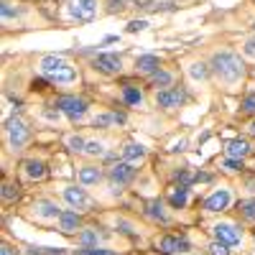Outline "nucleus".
<instances>
[{"mask_svg": "<svg viewBox=\"0 0 255 255\" xmlns=\"http://www.w3.org/2000/svg\"><path fill=\"white\" fill-rule=\"evenodd\" d=\"M31 138V130H28V125L23 120H10L8 123V140L13 148H23Z\"/></svg>", "mask_w": 255, "mask_h": 255, "instance_id": "nucleus-8", "label": "nucleus"}, {"mask_svg": "<svg viewBox=\"0 0 255 255\" xmlns=\"http://www.w3.org/2000/svg\"><path fill=\"white\" fill-rule=\"evenodd\" d=\"M230 199H232L230 189H217L215 194L204 202V209H207V212H222V209L230 207Z\"/></svg>", "mask_w": 255, "mask_h": 255, "instance_id": "nucleus-10", "label": "nucleus"}, {"mask_svg": "<svg viewBox=\"0 0 255 255\" xmlns=\"http://www.w3.org/2000/svg\"><path fill=\"white\" fill-rule=\"evenodd\" d=\"M23 171H26V176H28V179L41 181V179L46 176V166L41 163V161H26V163H23Z\"/></svg>", "mask_w": 255, "mask_h": 255, "instance_id": "nucleus-19", "label": "nucleus"}, {"mask_svg": "<svg viewBox=\"0 0 255 255\" xmlns=\"http://www.w3.org/2000/svg\"><path fill=\"white\" fill-rule=\"evenodd\" d=\"M33 212H36V217H41V220H56V217H61V209L54 202H49V199H38L33 204Z\"/></svg>", "mask_w": 255, "mask_h": 255, "instance_id": "nucleus-12", "label": "nucleus"}, {"mask_svg": "<svg viewBox=\"0 0 255 255\" xmlns=\"http://www.w3.org/2000/svg\"><path fill=\"white\" fill-rule=\"evenodd\" d=\"M176 179L181 181V186H186V184L191 181V174H189V171H181V174H176Z\"/></svg>", "mask_w": 255, "mask_h": 255, "instance_id": "nucleus-39", "label": "nucleus"}, {"mask_svg": "<svg viewBox=\"0 0 255 255\" xmlns=\"http://www.w3.org/2000/svg\"><path fill=\"white\" fill-rule=\"evenodd\" d=\"M186 250H189V240L186 238H179V250L176 253H186Z\"/></svg>", "mask_w": 255, "mask_h": 255, "instance_id": "nucleus-40", "label": "nucleus"}, {"mask_svg": "<svg viewBox=\"0 0 255 255\" xmlns=\"http://www.w3.org/2000/svg\"><path fill=\"white\" fill-rule=\"evenodd\" d=\"M171 82H174V77L168 74V72H163V69H158L156 74H151V84H153V87L168 90V87H171Z\"/></svg>", "mask_w": 255, "mask_h": 255, "instance_id": "nucleus-20", "label": "nucleus"}, {"mask_svg": "<svg viewBox=\"0 0 255 255\" xmlns=\"http://www.w3.org/2000/svg\"><path fill=\"white\" fill-rule=\"evenodd\" d=\"M145 215L151 217L153 222H161V225H166V222H168L166 212H163V204H161L158 199H151V202L145 204Z\"/></svg>", "mask_w": 255, "mask_h": 255, "instance_id": "nucleus-16", "label": "nucleus"}, {"mask_svg": "<svg viewBox=\"0 0 255 255\" xmlns=\"http://www.w3.org/2000/svg\"><path fill=\"white\" fill-rule=\"evenodd\" d=\"M0 255H15V250L10 245H3V253H0Z\"/></svg>", "mask_w": 255, "mask_h": 255, "instance_id": "nucleus-42", "label": "nucleus"}, {"mask_svg": "<svg viewBox=\"0 0 255 255\" xmlns=\"http://www.w3.org/2000/svg\"><path fill=\"white\" fill-rule=\"evenodd\" d=\"M123 158H125L128 163L143 161V158H145V148H143L140 143H128V145L123 148Z\"/></svg>", "mask_w": 255, "mask_h": 255, "instance_id": "nucleus-17", "label": "nucleus"}, {"mask_svg": "<svg viewBox=\"0 0 255 255\" xmlns=\"http://www.w3.org/2000/svg\"><path fill=\"white\" fill-rule=\"evenodd\" d=\"M54 108L61 110L64 115H67L69 120H74V123L87 115V102L79 100V97H59V100L54 102Z\"/></svg>", "mask_w": 255, "mask_h": 255, "instance_id": "nucleus-3", "label": "nucleus"}, {"mask_svg": "<svg viewBox=\"0 0 255 255\" xmlns=\"http://www.w3.org/2000/svg\"><path fill=\"white\" fill-rule=\"evenodd\" d=\"M209 255H230V245H225V243L215 240V243L209 245Z\"/></svg>", "mask_w": 255, "mask_h": 255, "instance_id": "nucleus-28", "label": "nucleus"}, {"mask_svg": "<svg viewBox=\"0 0 255 255\" xmlns=\"http://www.w3.org/2000/svg\"><path fill=\"white\" fill-rule=\"evenodd\" d=\"M158 248H161L166 255H168V253H176V250H179V238H174V235H166V238H161Z\"/></svg>", "mask_w": 255, "mask_h": 255, "instance_id": "nucleus-26", "label": "nucleus"}, {"mask_svg": "<svg viewBox=\"0 0 255 255\" xmlns=\"http://www.w3.org/2000/svg\"><path fill=\"white\" fill-rule=\"evenodd\" d=\"M212 232H215V240H220L225 245H238L243 240V232L232 222H217L215 227H212Z\"/></svg>", "mask_w": 255, "mask_h": 255, "instance_id": "nucleus-6", "label": "nucleus"}, {"mask_svg": "<svg viewBox=\"0 0 255 255\" xmlns=\"http://www.w3.org/2000/svg\"><path fill=\"white\" fill-rule=\"evenodd\" d=\"M64 199H67V204L74 207V209H92L95 207V199L84 189H77V186H67V189H64Z\"/></svg>", "mask_w": 255, "mask_h": 255, "instance_id": "nucleus-7", "label": "nucleus"}, {"mask_svg": "<svg viewBox=\"0 0 255 255\" xmlns=\"http://www.w3.org/2000/svg\"><path fill=\"white\" fill-rule=\"evenodd\" d=\"M240 217L245 220V222H255V199H245V202H240Z\"/></svg>", "mask_w": 255, "mask_h": 255, "instance_id": "nucleus-22", "label": "nucleus"}, {"mask_svg": "<svg viewBox=\"0 0 255 255\" xmlns=\"http://www.w3.org/2000/svg\"><path fill=\"white\" fill-rule=\"evenodd\" d=\"M135 69L138 72H143V74H156L161 67H158V56H138L135 59Z\"/></svg>", "mask_w": 255, "mask_h": 255, "instance_id": "nucleus-14", "label": "nucleus"}, {"mask_svg": "<svg viewBox=\"0 0 255 255\" xmlns=\"http://www.w3.org/2000/svg\"><path fill=\"white\" fill-rule=\"evenodd\" d=\"M227 156L230 158H245V156H250V143L245 140V138H235V140H230L227 143Z\"/></svg>", "mask_w": 255, "mask_h": 255, "instance_id": "nucleus-13", "label": "nucleus"}, {"mask_svg": "<svg viewBox=\"0 0 255 255\" xmlns=\"http://www.w3.org/2000/svg\"><path fill=\"white\" fill-rule=\"evenodd\" d=\"M97 240H100L97 230H82V232H79V243H82V248H97Z\"/></svg>", "mask_w": 255, "mask_h": 255, "instance_id": "nucleus-23", "label": "nucleus"}, {"mask_svg": "<svg viewBox=\"0 0 255 255\" xmlns=\"http://www.w3.org/2000/svg\"><path fill=\"white\" fill-rule=\"evenodd\" d=\"M156 102L161 105V108L171 110V108H179V105L186 102V92L179 90V87H168V90H161V92L156 95Z\"/></svg>", "mask_w": 255, "mask_h": 255, "instance_id": "nucleus-9", "label": "nucleus"}, {"mask_svg": "<svg viewBox=\"0 0 255 255\" xmlns=\"http://www.w3.org/2000/svg\"><path fill=\"white\" fill-rule=\"evenodd\" d=\"M118 227H120V232H125V235H133V227L128 225L125 220H118Z\"/></svg>", "mask_w": 255, "mask_h": 255, "instance_id": "nucleus-37", "label": "nucleus"}, {"mask_svg": "<svg viewBox=\"0 0 255 255\" xmlns=\"http://www.w3.org/2000/svg\"><path fill=\"white\" fill-rule=\"evenodd\" d=\"M143 28H148V20H133V23L128 26V31H130V33H135V31H143Z\"/></svg>", "mask_w": 255, "mask_h": 255, "instance_id": "nucleus-34", "label": "nucleus"}, {"mask_svg": "<svg viewBox=\"0 0 255 255\" xmlns=\"http://www.w3.org/2000/svg\"><path fill=\"white\" fill-rule=\"evenodd\" d=\"M67 145L72 148V151H84V145H87V143H84L79 135H72V138L67 140Z\"/></svg>", "mask_w": 255, "mask_h": 255, "instance_id": "nucleus-31", "label": "nucleus"}, {"mask_svg": "<svg viewBox=\"0 0 255 255\" xmlns=\"http://www.w3.org/2000/svg\"><path fill=\"white\" fill-rule=\"evenodd\" d=\"M110 181H113V189H118L120 191V186H125V184H130L133 179H135V168H133V163H115L113 168H110Z\"/></svg>", "mask_w": 255, "mask_h": 255, "instance_id": "nucleus-5", "label": "nucleus"}, {"mask_svg": "<svg viewBox=\"0 0 255 255\" xmlns=\"http://www.w3.org/2000/svg\"><path fill=\"white\" fill-rule=\"evenodd\" d=\"M84 153H90V156H102L105 153V145L102 143H87V145H84Z\"/></svg>", "mask_w": 255, "mask_h": 255, "instance_id": "nucleus-29", "label": "nucleus"}, {"mask_svg": "<svg viewBox=\"0 0 255 255\" xmlns=\"http://www.w3.org/2000/svg\"><path fill=\"white\" fill-rule=\"evenodd\" d=\"M59 227H61V232H77V227H79V215L77 212H61V217H59Z\"/></svg>", "mask_w": 255, "mask_h": 255, "instance_id": "nucleus-18", "label": "nucleus"}, {"mask_svg": "<svg viewBox=\"0 0 255 255\" xmlns=\"http://www.w3.org/2000/svg\"><path fill=\"white\" fill-rule=\"evenodd\" d=\"M69 15L74 20H92L97 15V0H69Z\"/></svg>", "mask_w": 255, "mask_h": 255, "instance_id": "nucleus-4", "label": "nucleus"}, {"mask_svg": "<svg viewBox=\"0 0 255 255\" xmlns=\"http://www.w3.org/2000/svg\"><path fill=\"white\" fill-rule=\"evenodd\" d=\"M79 255H115L113 250H100V248H84L79 250Z\"/></svg>", "mask_w": 255, "mask_h": 255, "instance_id": "nucleus-33", "label": "nucleus"}, {"mask_svg": "<svg viewBox=\"0 0 255 255\" xmlns=\"http://www.w3.org/2000/svg\"><path fill=\"white\" fill-rule=\"evenodd\" d=\"M222 166L227 168V171H240V168H243V161H240V158H227Z\"/></svg>", "mask_w": 255, "mask_h": 255, "instance_id": "nucleus-32", "label": "nucleus"}, {"mask_svg": "<svg viewBox=\"0 0 255 255\" xmlns=\"http://www.w3.org/2000/svg\"><path fill=\"white\" fill-rule=\"evenodd\" d=\"M189 77L194 82H204L209 77V67H207V64H191V67H189Z\"/></svg>", "mask_w": 255, "mask_h": 255, "instance_id": "nucleus-25", "label": "nucleus"}, {"mask_svg": "<svg viewBox=\"0 0 255 255\" xmlns=\"http://www.w3.org/2000/svg\"><path fill=\"white\" fill-rule=\"evenodd\" d=\"M168 202H171L174 209H181L186 204V186H176L171 189V194H168Z\"/></svg>", "mask_w": 255, "mask_h": 255, "instance_id": "nucleus-21", "label": "nucleus"}, {"mask_svg": "<svg viewBox=\"0 0 255 255\" xmlns=\"http://www.w3.org/2000/svg\"><path fill=\"white\" fill-rule=\"evenodd\" d=\"M79 181H82L84 186H95V184L102 181V171H100L97 166H84L82 171H79Z\"/></svg>", "mask_w": 255, "mask_h": 255, "instance_id": "nucleus-15", "label": "nucleus"}, {"mask_svg": "<svg viewBox=\"0 0 255 255\" xmlns=\"http://www.w3.org/2000/svg\"><path fill=\"white\" fill-rule=\"evenodd\" d=\"M123 8V0H110V10H120Z\"/></svg>", "mask_w": 255, "mask_h": 255, "instance_id": "nucleus-41", "label": "nucleus"}, {"mask_svg": "<svg viewBox=\"0 0 255 255\" xmlns=\"http://www.w3.org/2000/svg\"><path fill=\"white\" fill-rule=\"evenodd\" d=\"M59 113H61V110H44V118L51 120V123H56V120H59Z\"/></svg>", "mask_w": 255, "mask_h": 255, "instance_id": "nucleus-38", "label": "nucleus"}, {"mask_svg": "<svg viewBox=\"0 0 255 255\" xmlns=\"http://www.w3.org/2000/svg\"><path fill=\"white\" fill-rule=\"evenodd\" d=\"M212 69H215V74L225 82V84H235L243 74H245V67L243 61L235 51H220L212 56Z\"/></svg>", "mask_w": 255, "mask_h": 255, "instance_id": "nucleus-1", "label": "nucleus"}, {"mask_svg": "<svg viewBox=\"0 0 255 255\" xmlns=\"http://www.w3.org/2000/svg\"><path fill=\"white\" fill-rule=\"evenodd\" d=\"M123 100H125L128 105H133V108H138V105L143 102V95H140V90H135V87H123Z\"/></svg>", "mask_w": 255, "mask_h": 255, "instance_id": "nucleus-24", "label": "nucleus"}, {"mask_svg": "<svg viewBox=\"0 0 255 255\" xmlns=\"http://www.w3.org/2000/svg\"><path fill=\"white\" fill-rule=\"evenodd\" d=\"M250 133H253V135H255V120H253V123H250Z\"/></svg>", "mask_w": 255, "mask_h": 255, "instance_id": "nucleus-44", "label": "nucleus"}, {"mask_svg": "<svg viewBox=\"0 0 255 255\" xmlns=\"http://www.w3.org/2000/svg\"><path fill=\"white\" fill-rule=\"evenodd\" d=\"M0 10H3V18H5V20H10V18H15V15H18V10H13V8H10V3H3V8H0Z\"/></svg>", "mask_w": 255, "mask_h": 255, "instance_id": "nucleus-35", "label": "nucleus"}, {"mask_svg": "<svg viewBox=\"0 0 255 255\" xmlns=\"http://www.w3.org/2000/svg\"><path fill=\"white\" fill-rule=\"evenodd\" d=\"M243 51H245V56H253V59H255V38L245 41V46H243Z\"/></svg>", "mask_w": 255, "mask_h": 255, "instance_id": "nucleus-36", "label": "nucleus"}, {"mask_svg": "<svg viewBox=\"0 0 255 255\" xmlns=\"http://www.w3.org/2000/svg\"><path fill=\"white\" fill-rule=\"evenodd\" d=\"M41 74L56 84H72L77 79V69L61 56H44L41 59Z\"/></svg>", "mask_w": 255, "mask_h": 255, "instance_id": "nucleus-2", "label": "nucleus"}, {"mask_svg": "<svg viewBox=\"0 0 255 255\" xmlns=\"http://www.w3.org/2000/svg\"><path fill=\"white\" fill-rule=\"evenodd\" d=\"M15 197H18V186H15V184H5V186H3V199H5V202H13Z\"/></svg>", "mask_w": 255, "mask_h": 255, "instance_id": "nucleus-30", "label": "nucleus"}, {"mask_svg": "<svg viewBox=\"0 0 255 255\" xmlns=\"http://www.w3.org/2000/svg\"><path fill=\"white\" fill-rule=\"evenodd\" d=\"M248 189H250V191H255V179H250V181H248Z\"/></svg>", "mask_w": 255, "mask_h": 255, "instance_id": "nucleus-43", "label": "nucleus"}, {"mask_svg": "<svg viewBox=\"0 0 255 255\" xmlns=\"http://www.w3.org/2000/svg\"><path fill=\"white\" fill-rule=\"evenodd\" d=\"M95 67L105 74H118L123 64H120V56H115V54H100L95 59Z\"/></svg>", "mask_w": 255, "mask_h": 255, "instance_id": "nucleus-11", "label": "nucleus"}, {"mask_svg": "<svg viewBox=\"0 0 255 255\" xmlns=\"http://www.w3.org/2000/svg\"><path fill=\"white\" fill-rule=\"evenodd\" d=\"M243 113H248V115H255V92H250V95H245L243 97Z\"/></svg>", "mask_w": 255, "mask_h": 255, "instance_id": "nucleus-27", "label": "nucleus"}]
</instances>
